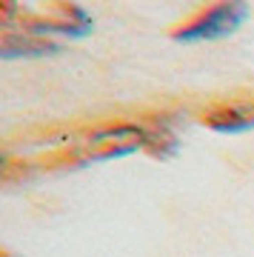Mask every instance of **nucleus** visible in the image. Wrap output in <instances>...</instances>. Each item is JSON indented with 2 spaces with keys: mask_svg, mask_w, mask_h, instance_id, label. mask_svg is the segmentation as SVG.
<instances>
[{
  "mask_svg": "<svg viewBox=\"0 0 254 257\" xmlns=\"http://www.w3.org/2000/svg\"><path fill=\"white\" fill-rule=\"evenodd\" d=\"M245 15H248L245 3H217V6H209L191 20H186L183 26H177L172 32V37L183 40V43L220 40V37H228L231 32H237L240 23L245 20Z\"/></svg>",
  "mask_w": 254,
  "mask_h": 257,
  "instance_id": "obj_1",
  "label": "nucleus"
},
{
  "mask_svg": "<svg viewBox=\"0 0 254 257\" xmlns=\"http://www.w3.org/2000/svg\"><path fill=\"white\" fill-rule=\"evenodd\" d=\"M149 143L146 126L135 123H120V126H106L100 132H91L83 143V160H111V157L135 155Z\"/></svg>",
  "mask_w": 254,
  "mask_h": 257,
  "instance_id": "obj_2",
  "label": "nucleus"
},
{
  "mask_svg": "<svg viewBox=\"0 0 254 257\" xmlns=\"http://www.w3.org/2000/svg\"><path fill=\"white\" fill-rule=\"evenodd\" d=\"M203 123L223 135H237L254 128V103L251 100H228L217 103L203 114Z\"/></svg>",
  "mask_w": 254,
  "mask_h": 257,
  "instance_id": "obj_3",
  "label": "nucleus"
},
{
  "mask_svg": "<svg viewBox=\"0 0 254 257\" xmlns=\"http://www.w3.org/2000/svg\"><path fill=\"white\" fill-rule=\"evenodd\" d=\"M60 46L55 40H46V37H37V35H12L6 32L3 40H0V57L3 60H15V57H43V55H57Z\"/></svg>",
  "mask_w": 254,
  "mask_h": 257,
  "instance_id": "obj_4",
  "label": "nucleus"
},
{
  "mask_svg": "<svg viewBox=\"0 0 254 257\" xmlns=\"http://www.w3.org/2000/svg\"><path fill=\"white\" fill-rule=\"evenodd\" d=\"M149 132V143H146V152L152 157H169V155H174L177 152V138H174V132L169 126H152V128H146Z\"/></svg>",
  "mask_w": 254,
  "mask_h": 257,
  "instance_id": "obj_5",
  "label": "nucleus"
}]
</instances>
